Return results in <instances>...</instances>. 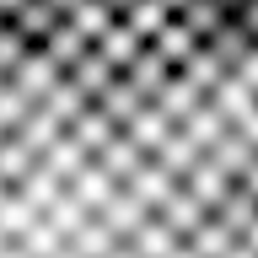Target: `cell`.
I'll return each mask as SVG.
<instances>
[{
    "label": "cell",
    "instance_id": "6da1fadb",
    "mask_svg": "<svg viewBox=\"0 0 258 258\" xmlns=\"http://www.w3.org/2000/svg\"><path fill=\"white\" fill-rule=\"evenodd\" d=\"M0 258H258V32L0 0Z\"/></svg>",
    "mask_w": 258,
    "mask_h": 258
}]
</instances>
